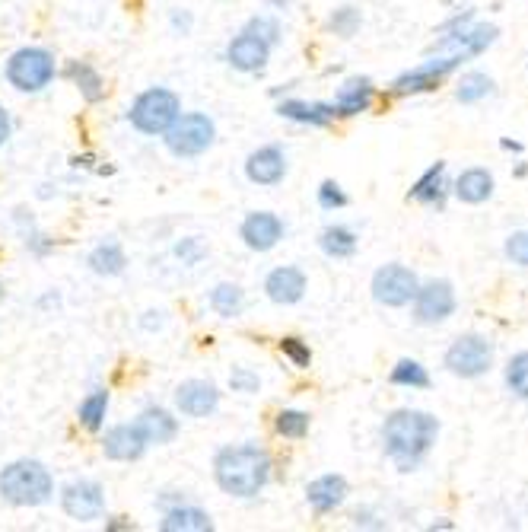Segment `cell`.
Segmentation results:
<instances>
[{"label":"cell","instance_id":"1","mask_svg":"<svg viewBox=\"0 0 528 532\" xmlns=\"http://www.w3.org/2000/svg\"><path fill=\"white\" fill-rule=\"evenodd\" d=\"M436 437L439 421L420 408H398L382 421V450L398 472H414L430 456Z\"/></svg>","mask_w":528,"mask_h":532},{"label":"cell","instance_id":"29","mask_svg":"<svg viewBox=\"0 0 528 532\" xmlns=\"http://www.w3.org/2000/svg\"><path fill=\"white\" fill-rule=\"evenodd\" d=\"M109 389H93L77 408V421L83 424V431L99 434L105 427V418H109Z\"/></svg>","mask_w":528,"mask_h":532},{"label":"cell","instance_id":"30","mask_svg":"<svg viewBox=\"0 0 528 532\" xmlns=\"http://www.w3.org/2000/svg\"><path fill=\"white\" fill-rule=\"evenodd\" d=\"M210 310L220 319H236L245 310V290L233 281H223L210 290Z\"/></svg>","mask_w":528,"mask_h":532},{"label":"cell","instance_id":"26","mask_svg":"<svg viewBox=\"0 0 528 532\" xmlns=\"http://www.w3.org/2000/svg\"><path fill=\"white\" fill-rule=\"evenodd\" d=\"M67 77L74 80V87L80 90V96L90 102V106H96V102L105 99V80L90 61H70Z\"/></svg>","mask_w":528,"mask_h":532},{"label":"cell","instance_id":"7","mask_svg":"<svg viewBox=\"0 0 528 532\" xmlns=\"http://www.w3.org/2000/svg\"><path fill=\"white\" fill-rule=\"evenodd\" d=\"M497 36H500L497 26L474 23V20L462 23V26H452V29H439V42L433 45V55H452L459 61H471L494 45Z\"/></svg>","mask_w":528,"mask_h":532},{"label":"cell","instance_id":"16","mask_svg":"<svg viewBox=\"0 0 528 532\" xmlns=\"http://www.w3.org/2000/svg\"><path fill=\"white\" fill-rule=\"evenodd\" d=\"M287 227H284V220H280L277 214L271 211H255L242 220V227H239V236H242V243L249 246L252 252H271L280 239H284Z\"/></svg>","mask_w":528,"mask_h":532},{"label":"cell","instance_id":"2","mask_svg":"<svg viewBox=\"0 0 528 532\" xmlns=\"http://www.w3.org/2000/svg\"><path fill=\"white\" fill-rule=\"evenodd\" d=\"M271 453L258 443H239V446H223L214 456V478L220 491L230 497H258L264 485L271 482Z\"/></svg>","mask_w":528,"mask_h":532},{"label":"cell","instance_id":"40","mask_svg":"<svg viewBox=\"0 0 528 532\" xmlns=\"http://www.w3.org/2000/svg\"><path fill=\"white\" fill-rule=\"evenodd\" d=\"M503 252H506V259L513 262V265L528 268V230H516V233H509Z\"/></svg>","mask_w":528,"mask_h":532},{"label":"cell","instance_id":"5","mask_svg":"<svg viewBox=\"0 0 528 532\" xmlns=\"http://www.w3.org/2000/svg\"><path fill=\"white\" fill-rule=\"evenodd\" d=\"M166 150L179 160H195L201 153H207L217 141V125L214 118H207L204 112H185L169 125L163 134Z\"/></svg>","mask_w":528,"mask_h":532},{"label":"cell","instance_id":"14","mask_svg":"<svg viewBox=\"0 0 528 532\" xmlns=\"http://www.w3.org/2000/svg\"><path fill=\"white\" fill-rule=\"evenodd\" d=\"M175 408L185 418H210L220 408V389L210 380H185L175 389Z\"/></svg>","mask_w":528,"mask_h":532},{"label":"cell","instance_id":"36","mask_svg":"<svg viewBox=\"0 0 528 532\" xmlns=\"http://www.w3.org/2000/svg\"><path fill=\"white\" fill-rule=\"evenodd\" d=\"M280 354H284L290 364L296 370H306L312 364V351L303 338H296V335H287V338H280Z\"/></svg>","mask_w":528,"mask_h":532},{"label":"cell","instance_id":"13","mask_svg":"<svg viewBox=\"0 0 528 532\" xmlns=\"http://www.w3.org/2000/svg\"><path fill=\"white\" fill-rule=\"evenodd\" d=\"M268 61H271V45L258 39L249 29H242L239 36H233V42L226 45V64L239 74H258L268 67Z\"/></svg>","mask_w":528,"mask_h":532},{"label":"cell","instance_id":"49","mask_svg":"<svg viewBox=\"0 0 528 532\" xmlns=\"http://www.w3.org/2000/svg\"><path fill=\"white\" fill-rule=\"evenodd\" d=\"M0 300H4V281H0Z\"/></svg>","mask_w":528,"mask_h":532},{"label":"cell","instance_id":"31","mask_svg":"<svg viewBox=\"0 0 528 532\" xmlns=\"http://www.w3.org/2000/svg\"><path fill=\"white\" fill-rule=\"evenodd\" d=\"M389 383L401 386V389H430V373H427L424 364H420V360L404 357V360H398V364L392 367Z\"/></svg>","mask_w":528,"mask_h":532},{"label":"cell","instance_id":"21","mask_svg":"<svg viewBox=\"0 0 528 532\" xmlns=\"http://www.w3.org/2000/svg\"><path fill=\"white\" fill-rule=\"evenodd\" d=\"M140 427V434H144V440L153 446H166L172 443L175 437H179V418L172 415V411L160 408V405H147L144 411L137 415L134 421Z\"/></svg>","mask_w":528,"mask_h":532},{"label":"cell","instance_id":"41","mask_svg":"<svg viewBox=\"0 0 528 532\" xmlns=\"http://www.w3.org/2000/svg\"><path fill=\"white\" fill-rule=\"evenodd\" d=\"M245 29L249 32H255L258 39H264L271 48L280 42V23L274 20V16H252L249 23H245Z\"/></svg>","mask_w":528,"mask_h":532},{"label":"cell","instance_id":"22","mask_svg":"<svg viewBox=\"0 0 528 532\" xmlns=\"http://www.w3.org/2000/svg\"><path fill=\"white\" fill-rule=\"evenodd\" d=\"M277 115L296 125H309V128H325L338 118L331 102H306V99H284L277 106Z\"/></svg>","mask_w":528,"mask_h":532},{"label":"cell","instance_id":"35","mask_svg":"<svg viewBox=\"0 0 528 532\" xmlns=\"http://www.w3.org/2000/svg\"><path fill=\"white\" fill-rule=\"evenodd\" d=\"M360 23H363V16H360V10L357 7H350V4H344V7H338L331 16H328V29L334 32V36H341V39H350V36H357V29H360Z\"/></svg>","mask_w":528,"mask_h":532},{"label":"cell","instance_id":"37","mask_svg":"<svg viewBox=\"0 0 528 532\" xmlns=\"http://www.w3.org/2000/svg\"><path fill=\"white\" fill-rule=\"evenodd\" d=\"M347 204H350L347 192H344V188L334 182V179H325V182L319 185V208H325V211H341V208H347Z\"/></svg>","mask_w":528,"mask_h":532},{"label":"cell","instance_id":"48","mask_svg":"<svg viewBox=\"0 0 528 532\" xmlns=\"http://www.w3.org/2000/svg\"><path fill=\"white\" fill-rule=\"evenodd\" d=\"M268 4H271V7H277V10H287V7L293 4V0H268Z\"/></svg>","mask_w":528,"mask_h":532},{"label":"cell","instance_id":"39","mask_svg":"<svg viewBox=\"0 0 528 532\" xmlns=\"http://www.w3.org/2000/svg\"><path fill=\"white\" fill-rule=\"evenodd\" d=\"M230 389L242 392V396H255V392L261 389V376L249 367H233L230 370Z\"/></svg>","mask_w":528,"mask_h":532},{"label":"cell","instance_id":"46","mask_svg":"<svg viewBox=\"0 0 528 532\" xmlns=\"http://www.w3.org/2000/svg\"><path fill=\"white\" fill-rule=\"evenodd\" d=\"M147 319H140V325H144V329H160V325H163V313H144Z\"/></svg>","mask_w":528,"mask_h":532},{"label":"cell","instance_id":"9","mask_svg":"<svg viewBox=\"0 0 528 532\" xmlns=\"http://www.w3.org/2000/svg\"><path fill=\"white\" fill-rule=\"evenodd\" d=\"M417 271H411L408 265L401 262H392V265H382L376 274H373V300L379 306H389V310H401V306H408L417 294Z\"/></svg>","mask_w":528,"mask_h":532},{"label":"cell","instance_id":"4","mask_svg":"<svg viewBox=\"0 0 528 532\" xmlns=\"http://www.w3.org/2000/svg\"><path fill=\"white\" fill-rule=\"evenodd\" d=\"M182 115V99L166 87H150L140 93L131 109H128V122L134 131L147 134V137H163L169 125Z\"/></svg>","mask_w":528,"mask_h":532},{"label":"cell","instance_id":"45","mask_svg":"<svg viewBox=\"0 0 528 532\" xmlns=\"http://www.w3.org/2000/svg\"><path fill=\"white\" fill-rule=\"evenodd\" d=\"M10 134H13V122H10V112L0 106V147H4L10 141Z\"/></svg>","mask_w":528,"mask_h":532},{"label":"cell","instance_id":"8","mask_svg":"<svg viewBox=\"0 0 528 532\" xmlns=\"http://www.w3.org/2000/svg\"><path fill=\"white\" fill-rule=\"evenodd\" d=\"M443 364L452 376H462V380H478L490 367H494V345L484 335H459L449 345Z\"/></svg>","mask_w":528,"mask_h":532},{"label":"cell","instance_id":"34","mask_svg":"<svg viewBox=\"0 0 528 532\" xmlns=\"http://www.w3.org/2000/svg\"><path fill=\"white\" fill-rule=\"evenodd\" d=\"M506 386L513 396L525 399L528 402V351H519L509 357V364H506Z\"/></svg>","mask_w":528,"mask_h":532},{"label":"cell","instance_id":"28","mask_svg":"<svg viewBox=\"0 0 528 532\" xmlns=\"http://www.w3.org/2000/svg\"><path fill=\"white\" fill-rule=\"evenodd\" d=\"M86 265H90V271L99 274V278H118L128 265V255L118 243H99L90 255H86Z\"/></svg>","mask_w":528,"mask_h":532},{"label":"cell","instance_id":"47","mask_svg":"<svg viewBox=\"0 0 528 532\" xmlns=\"http://www.w3.org/2000/svg\"><path fill=\"white\" fill-rule=\"evenodd\" d=\"M500 147H503V150H513V153H522V144H519V141H509V137H503Z\"/></svg>","mask_w":528,"mask_h":532},{"label":"cell","instance_id":"20","mask_svg":"<svg viewBox=\"0 0 528 532\" xmlns=\"http://www.w3.org/2000/svg\"><path fill=\"white\" fill-rule=\"evenodd\" d=\"M306 501L319 517H328V513H334L347 501V478L334 475V472L312 478V482L306 485Z\"/></svg>","mask_w":528,"mask_h":532},{"label":"cell","instance_id":"17","mask_svg":"<svg viewBox=\"0 0 528 532\" xmlns=\"http://www.w3.org/2000/svg\"><path fill=\"white\" fill-rule=\"evenodd\" d=\"M147 446L150 443L144 440V434H140V427L134 421L131 424H115L102 437V453L112 462H137L147 453Z\"/></svg>","mask_w":528,"mask_h":532},{"label":"cell","instance_id":"38","mask_svg":"<svg viewBox=\"0 0 528 532\" xmlns=\"http://www.w3.org/2000/svg\"><path fill=\"white\" fill-rule=\"evenodd\" d=\"M175 259H179L182 265H198L201 259H204V255H207V246L201 243V236H185L182 239V243H175Z\"/></svg>","mask_w":528,"mask_h":532},{"label":"cell","instance_id":"19","mask_svg":"<svg viewBox=\"0 0 528 532\" xmlns=\"http://www.w3.org/2000/svg\"><path fill=\"white\" fill-rule=\"evenodd\" d=\"M373 102H376V87H373V80L369 77H350L341 83V90L338 96H334V115L338 118H354V115H363L373 109Z\"/></svg>","mask_w":528,"mask_h":532},{"label":"cell","instance_id":"12","mask_svg":"<svg viewBox=\"0 0 528 532\" xmlns=\"http://www.w3.org/2000/svg\"><path fill=\"white\" fill-rule=\"evenodd\" d=\"M414 319L420 325H439L446 322L459 300H455V287L449 281H430V284H420L417 294H414Z\"/></svg>","mask_w":528,"mask_h":532},{"label":"cell","instance_id":"18","mask_svg":"<svg viewBox=\"0 0 528 532\" xmlns=\"http://www.w3.org/2000/svg\"><path fill=\"white\" fill-rule=\"evenodd\" d=\"M306 274L293 268V265H280L274 271H268V278H264V294H268L271 303L277 306H293L306 297Z\"/></svg>","mask_w":528,"mask_h":532},{"label":"cell","instance_id":"25","mask_svg":"<svg viewBox=\"0 0 528 532\" xmlns=\"http://www.w3.org/2000/svg\"><path fill=\"white\" fill-rule=\"evenodd\" d=\"M490 195H494V176L484 166H471L455 179V198L462 204H484Z\"/></svg>","mask_w":528,"mask_h":532},{"label":"cell","instance_id":"33","mask_svg":"<svg viewBox=\"0 0 528 532\" xmlns=\"http://www.w3.org/2000/svg\"><path fill=\"white\" fill-rule=\"evenodd\" d=\"M309 424L312 418L306 415V411H299V408H284V411H277V418H274V431L284 437V440H303L309 434Z\"/></svg>","mask_w":528,"mask_h":532},{"label":"cell","instance_id":"24","mask_svg":"<svg viewBox=\"0 0 528 532\" xmlns=\"http://www.w3.org/2000/svg\"><path fill=\"white\" fill-rule=\"evenodd\" d=\"M446 195H449V185H446V163H433L424 176H420L414 185H411V198L427 204V208H443L446 204Z\"/></svg>","mask_w":528,"mask_h":532},{"label":"cell","instance_id":"27","mask_svg":"<svg viewBox=\"0 0 528 532\" xmlns=\"http://www.w3.org/2000/svg\"><path fill=\"white\" fill-rule=\"evenodd\" d=\"M319 246H322V252L328 255V259H350V255H357L360 239H357L354 230L344 227V223H331V227L322 230Z\"/></svg>","mask_w":528,"mask_h":532},{"label":"cell","instance_id":"3","mask_svg":"<svg viewBox=\"0 0 528 532\" xmlns=\"http://www.w3.org/2000/svg\"><path fill=\"white\" fill-rule=\"evenodd\" d=\"M55 494V478L39 459H13L0 469V497L13 507H42Z\"/></svg>","mask_w":528,"mask_h":532},{"label":"cell","instance_id":"43","mask_svg":"<svg viewBox=\"0 0 528 532\" xmlns=\"http://www.w3.org/2000/svg\"><path fill=\"white\" fill-rule=\"evenodd\" d=\"M169 26H172L175 36H188L191 26H195V16H191L188 10H172L169 13Z\"/></svg>","mask_w":528,"mask_h":532},{"label":"cell","instance_id":"11","mask_svg":"<svg viewBox=\"0 0 528 532\" xmlns=\"http://www.w3.org/2000/svg\"><path fill=\"white\" fill-rule=\"evenodd\" d=\"M61 510L77 523H93L105 513V491L93 478H77L61 491Z\"/></svg>","mask_w":528,"mask_h":532},{"label":"cell","instance_id":"10","mask_svg":"<svg viewBox=\"0 0 528 532\" xmlns=\"http://www.w3.org/2000/svg\"><path fill=\"white\" fill-rule=\"evenodd\" d=\"M465 61L452 58V55H433L430 61L417 64L414 71H404L395 83H392V93L395 96H417V93H430L436 90L439 83H443L455 67H462Z\"/></svg>","mask_w":528,"mask_h":532},{"label":"cell","instance_id":"23","mask_svg":"<svg viewBox=\"0 0 528 532\" xmlns=\"http://www.w3.org/2000/svg\"><path fill=\"white\" fill-rule=\"evenodd\" d=\"M160 529L163 532H210L214 529V520H210V513L201 510V507L175 504V507L163 510Z\"/></svg>","mask_w":528,"mask_h":532},{"label":"cell","instance_id":"32","mask_svg":"<svg viewBox=\"0 0 528 532\" xmlns=\"http://www.w3.org/2000/svg\"><path fill=\"white\" fill-rule=\"evenodd\" d=\"M494 93V80H490L484 71H468L462 80H459V90H455V99L462 102V106H474V102L487 99Z\"/></svg>","mask_w":528,"mask_h":532},{"label":"cell","instance_id":"42","mask_svg":"<svg viewBox=\"0 0 528 532\" xmlns=\"http://www.w3.org/2000/svg\"><path fill=\"white\" fill-rule=\"evenodd\" d=\"M26 249L32 252V255H48V252H55V239H48L42 230H35V227H29V233H26Z\"/></svg>","mask_w":528,"mask_h":532},{"label":"cell","instance_id":"44","mask_svg":"<svg viewBox=\"0 0 528 532\" xmlns=\"http://www.w3.org/2000/svg\"><path fill=\"white\" fill-rule=\"evenodd\" d=\"M354 526L357 529H385V523H379L376 513H369V510H357L354 513Z\"/></svg>","mask_w":528,"mask_h":532},{"label":"cell","instance_id":"15","mask_svg":"<svg viewBox=\"0 0 528 532\" xmlns=\"http://www.w3.org/2000/svg\"><path fill=\"white\" fill-rule=\"evenodd\" d=\"M287 176V153L280 150L277 144H264L258 150L249 153V160H245V179L252 185H280Z\"/></svg>","mask_w":528,"mask_h":532},{"label":"cell","instance_id":"6","mask_svg":"<svg viewBox=\"0 0 528 532\" xmlns=\"http://www.w3.org/2000/svg\"><path fill=\"white\" fill-rule=\"evenodd\" d=\"M55 71H58L55 55H51L48 48L29 45V48H20L10 55L7 83L20 93H42L48 83L55 80Z\"/></svg>","mask_w":528,"mask_h":532}]
</instances>
